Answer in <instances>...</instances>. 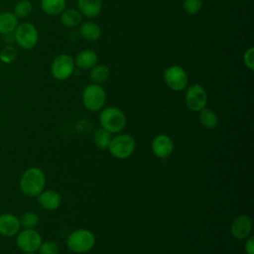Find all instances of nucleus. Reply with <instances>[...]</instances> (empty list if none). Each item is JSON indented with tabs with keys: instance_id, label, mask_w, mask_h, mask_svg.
Instances as JSON below:
<instances>
[{
	"instance_id": "obj_1",
	"label": "nucleus",
	"mask_w": 254,
	"mask_h": 254,
	"mask_svg": "<svg viewBox=\"0 0 254 254\" xmlns=\"http://www.w3.org/2000/svg\"><path fill=\"white\" fill-rule=\"evenodd\" d=\"M45 186V173L38 167H30L26 169L19 180L20 190L28 197H37L44 190Z\"/></svg>"
},
{
	"instance_id": "obj_2",
	"label": "nucleus",
	"mask_w": 254,
	"mask_h": 254,
	"mask_svg": "<svg viewBox=\"0 0 254 254\" xmlns=\"http://www.w3.org/2000/svg\"><path fill=\"white\" fill-rule=\"evenodd\" d=\"M99 123L101 128L112 134L122 131L126 126L127 119L121 109L115 106H109L101 110L99 114Z\"/></svg>"
},
{
	"instance_id": "obj_3",
	"label": "nucleus",
	"mask_w": 254,
	"mask_h": 254,
	"mask_svg": "<svg viewBox=\"0 0 254 254\" xmlns=\"http://www.w3.org/2000/svg\"><path fill=\"white\" fill-rule=\"evenodd\" d=\"M13 35L16 44L23 50L34 49L39 41L38 29L30 22L20 23L15 29Z\"/></svg>"
},
{
	"instance_id": "obj_4",
	"label": "nucleus",
	"mask_w": 254,
	"mask_h": 254,
	"mask_svg": "<svg viewBox=\"0 0 254 254\" xmlns=\"http://www.w3.org/2000/svg\"><path fill=\"white\" fill-rule=\"evenodd\" d=\"M95 244L94 234L87 229H77L72 231L67 239V248L74 253H85L92 249Z\"/></svg>"
},
{
	"instance_id": "obj_5",
	"label": "nucleus",
	"mask_w": 254,
	"mask_h": 254,
	"mask_svg": "<svg viewBox=\"0 0 254 254\" xmlns=\"http://www.w3.org/2000/svg\"><path fill=\"white\" fill-rule=\"evenodd\" d=\"M135 147L136 142L131 135L119 134L111 139L107 149L114 158L124 160L134 153Z\"/></svg>"
},
{
	"instance_id": "obj_6",
	"label": "nucleus",
	"mask_w": 254,
	"mask_h": 254,
	"mask_svg": "<svg viewBox=\"0 0 254 254\" xmlns=\"http://www.w3.org/2000/svg\"><path fill=\"white\" fill-rule=\"evenodd\" d=\"M84 107L89 111L100 110L106 101V93L100 84L91 83L84 87L81 95Z\"/></svg>"
},
{
	"instance_id": "obj_7",
	"label": "nucleus",
	"mask_w": 254,
	"mask_h": 254,
	"mask_svg": "<svg viewBox=\"0 0 254 254\" xmlns=\"http://www.w3.org/2000/svg\"><path fill=\"white\" fill-rule=\"evenodd\" d=\"M165 83L174 91H182L188 86L189 76L187 71L180 65H171L163 73Z\"/></svg>"
},
{
	"instance_id": "obj_8",
	"label": "nucleus",
	"mask_w": 254,
	"mask_h": 254,
	"mask_svg": "<svg viewBox=\"0 0 254 254\" xmlns=\"http://www.w3.org/2000/svg\"><path fill=\"white\" fill-rule=\"evenodd\" d=\"M74 61L67 54L58 55L51 64V73L58 80L67 79L74 70Z\"/></svg>"
},
{
	"instance_id": "obj_9",
	"label": "nucleus",
	"mask_w": 254,
	"mask_h": 254,
	"mask_svg": "<svg viewBox=\"0 0 254 254\" xmlns=\"http://www.w3.org/2000/svg\"><path fill=\"white\" fill-rule=\"evenodd\" d=\"M16 237V245L23 253L38 252L41 243L43 242L41 234L35 229H22Z\"/></svg>"
},
{
	"instance_id": "obj_10",
	"label": "nucleus",
	"mask_w": 254,
	"mask_h": 254,
	"mask_svg": "<svg viewBox=\"0 0 254 254\" xmlns=\"http://www.w3.org/2000/svg\"><path fill=\"white\" fill-rule=\"evenodd\" d=\"M185 101L188 108L193 112H198L206 106L207 94L202 85L198 83L188 87L185 95Z\"/></svg>"
},
{
	"instance_id": "obj_11",
	"label": "nucleus",
	"mask_w": 254,
	"mask_h": 254,
	"mask_svg": "<svg viewBox=\"0 0 254 254\" xmlns=\"http://www.w3.org/2000/svg\"><path fill=\"white\" fill-rule=\"evenodd\" d=\"M151 149L157 158L166 159L174 151V142L170 136L166 134H160L153 139Z\"/></svg>"
},
{
	"instance_id": "obj_12",
	"label": "nucleus",
	"mask_w": 254,
	"mask_h": 254,
	"mask_svg": "<svg viewBox=\"0 0 254 254\" xmlns=\"http://www.w3.org/2000/svg\"><path fill=\"white\" fill-rule=\"evenodd\" d=\"M21 230L20 219L17 215L4 212L0 214V235L4 237H15Z\"/></svg>"
},
{
	"instance_id": "obj_13",
	"label": "nucleus",
	"mask_w": 254,
	"mask_h": 254,
	"mask_svg": "<svg viewBox=\"0 0 254 254\" xmlns=\"http://www.w3.org/2000/svg\"><path fill=\"white\" fill-rule=\"evenodd\" d=\"M252 230V220L246 214L238 215L234 218L230 226V232L236 239L242 240L247 238Z\"/></svg>"
},
{
	"instance_id": "obj_14",
	"label": "nucleus",
	"mask_w": 254,
	"mask_h": 254,
	"mask_svg": "<svg viewBox=\"0 0 254 254\" xmlns=\"http://www.w3.org/2000/svg\"><path fill=\"white\" fill-rule=\"evenodd\" d=\"M37 198L40 206L46 210H55L62 203L61 194L53 190H44Z\"/></svg>"
},
{
	"instance_id": "obj_15",
	"label": "nucleus",
	"mask_w": 254,
	"mask_h": 254,
	"mask_svg": "<svg viewBox=\"0 0 254 254\" xmlns=\"http://www.w3.org/2000/svg\"><path fill=\"white\" fill-rule=\"evenodd\" d=\"M77 8L82 16L94 18L101 13V0H77Z\"/></svg>"
},
{
	"instance_id": "obj_16",
	"label": "nucleus",
	"mask_w": 254,
	"mask_h": 254,
	"mask_svg": "<svg viewBox=\"0 0 254 254\" xmlns=\"http://www.w3.org/2000/svg\"><path fill=\"white\" fill-rule=\"evenodd\" d=\"M98 57L96 53L92 50H82L80 51L74 61V64L81 69H90L97 64Z\"/></svg>"
},
{
	"instance_id": "obj_17",
	"label": "nucleus",
	"mask_w": 254,
	"mask_h": 254,
	"mask_svg": "<svg viewBox=\"0 0 254 254\" xmlns=\"http://www.w3.org/2000/svg\"><path fill=\"white\" fill-rule=\"evenodd\" d=\"M18 25L19 19L15 16L13 12H0V35L13 34Z\"/></svg>"
},
{
	"instance_id": "obj_18",
	"label": "nucleus",
	"mask_w": 254,
	"mask_h": 254,
	"mask_svg": "<svg viewBox=\"0 0 254 254\" xmlns=\"http://www.w3.org/2000/svg\"><path fill=\"white\" fill-rule=\"evenodd\" d=\"M60 15L61 23L67 28L77 27L82 22V15L76 9H64Z\"/></svg>"
},
{
	"instance_id": "obj_19",
	"label": "nucleus",
	"mask_w": 254,
	"mask_h": 254,
	"mask_svg": "<svg viewBox=\"0 0 254 254\" xmlns=\"http://www.w3.org/2000/svg\"><path fill=\"white\" fill-rule=\"evenodd\" d=\"M79 33L83 39L93 42L100 38L101 29L97 24L87 21V22H83L82 24H80Z\"/></svg>"
},
{
	"instance_id": "obj_20",
	"label": "nucleus",
	"mask_w": 254,
	"mask_h": 254,
	"mask_svg": "<svg viewBox=\"0 0 254 254\" xmlns=\"http://www.w3.org/2000/svg\"><path fill=\"white\" fill-rule=\"evenodd\" d=\"M66 7L65 0H41V9L50 16L60 15Z\"/></svg>"
},
{
	"instance_id": "obj_21",
	"label": "nucleus",
	"mask_w": 254,
	"mask_h": 254,
	"mask_svg": "<svg viewBox=\"0 0 254 254\" xmlns=\"http://www.w3.org/2000/svg\"><path fill=\"white\" fill-rule=\"evenodd\" d=\"M198 118L200 124L206 129H213L218 125V116L217 114L210 108H202L198 111Z\"/></svg>"
},
{
	"instance_id": "obj_22",
	"label": "nucleus",
	"mask_w": 254,
	"mask_h": 254,
	"mask_svg": "<svg viewBox=\"0 0 254 254\" xmlns=\"http://www.w3.org/2000/svg\"><path fill=\"white\" fill-rule=\"evenodd\" d=\"M110 76V69L104 64H95L89 71V77L92 83L101 84L105 82Z\"/></svg>"
},
{
	"instance_id": "obj_23",
	"label": "nucleus",
	"mask_w": 254,
	"mask_h": 254,
	"mask_svg": "<svg viewBox=\"0 0 254 254\" xmlns=\"http://www.w3.org/2000/svg\"><path fill=\"white\" fill-rule=\"evenodd\" d=\"M111 139V133L101 127L97 129L93 134V142L101 150H105L108 148Z\"/></svg>"
},
{
	"instance_id": "obj_24",
	"label": "nucleus",
	"mask_w": 254,
	"mask_h": 254,
	"mask_svg": "<svg viewBox=\"0 0 254 254\" xmlns=\"http://www.w3.org/2000/svg\"><path fill=\"white\" fill-rule=\"evenodd\" d=\"M20 224H21V228L23 229H32L35 228L39 221H40V217L39 215L34 212V211H26L24 212L20 217Z\"/></svg>"
},
{
	"instance_id": "obj_25",
	"label": "nucleus",
	"mask_w": 254,
	"mask_h": 254,
	"mask_svg": "<svg viewBox=\"0 0 254 254\" xmlns=\"http://www.w3.org/2000/svg\"><path fill=\"white\" fill-rule=\"evenodd\" d=\"M33 11V4L30 0H19L15 6L13 13L18 19L28 17Z\"/></svg>"
},
{
	"instance_id": "obj_26",
	"label": "nucleus",
	"mask_w": 254,
	"mask_h": 254,
	"mask_svg": "<svg viewBox=\"0 0 254 254\" xmlns=\"http://www.w3.org/2000/svg\"><path fill=\"white\" fill-rule=\"evenodd\" d=\"M17 49L12 45H7L0 51V62L9 64H12L17 58Z\"/></svg>"
},
{
	"instance_id": "obj_27",
	"label": "nucleus",
	"mask_w": 254,
	"mask_h": 254,
	"mask_svg": "<svg viewBox=\"0 0 254 254\" xmlns=\"http://www.w3.org/2000/svg\"><path fill=\"white\" fill-rule=\"evenodd\" d=\"M203 5L202 0H184L183 7L184 10L190 14V15H194L198 13Z\"/></svg>"
},
{
	"instance_id": "obj_28",
	"label": "nucleus",
	"mask_w": 254,
	"mask_h": 254,
	"mask_svg": "<svg viewBox=\"0 0 254 254\" xmlns=\"http://www.w3.org/2000/svg\"><path fill=\"white\" fill-rule=\"evenodd\" d=\"M38 252L39 254H59V245L53 240L44 241L41 243Z\"/></svg>"
},
{
	"instance_id": "obj_29",
	"label": "nucleus",
	"mask_w": 254,
	"mask_h": 254,
	"mask_svg": "<svg viewBox=\"0 0 254 254\" xmlns=\"http://www.w3.org/2000/svg\"><path fill=\"white\" fill-rule=\"evenodd\" d=\"M243 63L250 70L254 69V48L250 47L243 55Z\"/></svg>"
},
{
	"instance_id": "obj_30",
	"label": "nucleus",
	"mask_w": 254,
	"mask_h": 254,
	"mask_svg": "<svg viewBox=\"0 0 254 254\" xmlns=\"http://www.w3.org/2000/svg\"><path fill=\"white\" fill-rule=\"evenodd\" d=\"M246 254H254V238L250 237L246 240V243L244 245Z\"/></svg>"
},
{
	"instance_id": "obj_31",
	"label": "nucleus",
	"mask_w": 254,
	"mask_h": 254,
	"mask_svg": "<svg viewBox=\"0 0 254 254\" xmlns=\"http://www.w3.org/2000/svg\"><path fill=\"white\" fill-rule=\"evenodd\" d=\"M24 254H38L37 252H28V253H24Z\"/></svg>"
}]
</instances>
